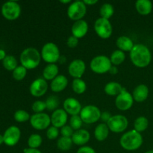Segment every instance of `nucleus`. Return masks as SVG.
<instances>
[{
    "mask_svg": "<svg viewBox=\"0 0 153 153\" xmlns=\"http://www.w3.org/2000/svg\"><path fill=\"white\" fill-rule=\"evenodd\" d=\"M130 58L134 65L143 68L149 65L152 59V55L146 46L143 44H136L130 52Z\"/></svg>",
    "mask_w": 153,
    "mask_h": 153,
    "instance_id": "f257e3e1",
    "label": "nucleus"
},
{
    "mask_svg": "<svg viewBox=\"0 0 153 153\" xmlns=\"http://www.w3.org/2000/svg\"><path fill=\"white\" fill-rule=\"evenodd\" d=\"M120 143L121 146L126 150H136L141 146L143 143V137L140 132L135 130H131L127 131L121 137Z\"/></svg>",
    "mask_w": 153,
    "mask_h": 153,
    "instance_id": "f03ea898",
    "label": "nucleus"
},
{
    "mask_svg": "<svg viewBox=\"0 0 153 153\" xmlns=\"http://www.w3.org/2000/svg\"><path fill=\"white\" fill-rule=\"evenodd\" d=\"M20 62L22 66L28 70L36 68L40 62V52L34 47L26 48L21 53Z\"/></svg>",
    "mask_w": 153,
    "mask_h": 153,
    "instance_id": "7ed1b4c3",
    "label": "nucleus"
},
{
    "mask_svg": "<svg viewBox=\"0 0 153 153\" xmlns=\"http://www.w3.org/2000/svg\"><path fill=\"white\" fill-rule=\"evenodd\" d=\"M111 60L105 55H99L91 60L90 66L92 71L98 74H103L109 71L111 67Z\"/></svg>",
    "mask_w": 153,
    "mask_h": 153,
    "instance_id": "20e7f679",
    "label": "nucleus"
},
{
    "mask_svg": "<svg viewBox=\"0 0 153 153\" xmlns=\"http://www.w3.org/2000/svg\"><path fill=\"white\" fill-rule=\"evenodd\" d=\"M41 57L46 62L49 64H55L60 58L59 49L55 43H46L42 48Z\"/></svg>",
    "mask_w": 153,
    "mask_h": 153,
    "instance_id": "39448f33",
    "label": "nucleus"
},
{
    "mask_svg": "<svg viewBox=\"0 0 153 153\" xmlns=\"http://www.w3.org/2000/svg\"><path fill=\"white\" fill-rule=\"evenodd\" d=\"M101 114V111L97 106L87 105L81 111L80 117L82 122L87 124H92L100 119Z\"/></svg>",
    "mask_w": 153,
    "mask_h": 153,
    "instance_id": "423d86ee",
    "label": "nucleus"
},
{
    "mask_svg": "<svg viewBox=\"0 0 153 153\" xmlns=\"http://www.w3.org/2000/svg\"><path fill=\"white\" fill-rule=\"evenodd\" d=\"M20 13V5L16 1H6L1 7V14L7 20H15L19 17Z\"/></svg>",
    "mask_w": 153,
    "mask_h": 153,
    "instance_id": "0eeeda50",
    "label": "nucleus"
},
{
    "mask_svg": "<svg viewBox=\"0 0 153 153\" xmlns=\"http://www.w3.org/2000/svg\"><path fill=\"white\" fill-rule=\"evenodd\" d=\"M87 11L86 4L83 1H76L70 4L67 9V15L72 20H80Z\"/></svg>",
    "mask_w": 153,
    "mask_h": 153,
    "instance_id": "6e6552de",
    "label": "nucleus"
},
{
    "mask_svg": "<svg viewBox=\"0 0 153 153\" xmlns=\"http://www.w3.org/2000/svg\"><path fill=\"white\" fill-rule=\"evenodd\" d=\"M94 29L97 35L102 39L109 38L113 31L110 21L102 17L96 20L95 24H94Z\"/></svg>",
    "mask_w": 153,
    "mask_h": 153,
    "instance_id": "1a4fd4ad",
    "label": "nucleus"
},
{
    "mask_svg": "<svg viewBox=\"0 0 153 153\" xmlns=\"http://www.w3.org/2000/svg\"><path fill=\"white\" fill-rule=\"evenodd\" d=\"M128 120L123 115H114L108 121L107 126L109 130L114 133L123 132L128 126Z\"/></svg>",
    "mask_w": 153,
    "mask_h": 153,
    "instance_id": "9d476101",
    "label": "nucleus"
},
{
    "mask_svg": "<svg viewBox=\"0 0 153 153\" xmlns=\"http://www.w3.org/2000/svg\"><path fill=\"white\" fill-rule=\"evenodd\" d=\"M134 99L125 88H123L122 91L115 100V105L117 108L120 111H127L131 108Z\"/></svg>",
    "mask_w": 153,
    "mask_h": 153,
    "instance_id": "9b49d317",
    "label": "nucleus"
},
{
    "mask_svg": "<svg viewBox=\"0 0 153 153\" xmlns=\"http://www.w3.org/2000/svg\"><path fill=\"white\" fill-rule=\"evenodd\" d=\"M31 126L37 130L46 129L51 123V117L45 113L34 114L30 118Z\"/></svg>",
    "mask_w": 153,
    "mask_h": 153,
    "instance_id": "f8f14e48",
    "label": "nucleus"
},
{
    "mask_svg": "<svg viewBox=\"0 0 153 153\" xmlns=\"http://www.w3.org/2000/svg\"><path fill=\"white\" fill-rule=\"evenodd\" d=\"M21 132L18 127L12 126L4 131L3 137H4V143L7 146H15L20 138Z\"/></svg>",
    "mask_w": 153,
    "mask_h": 153,
    "instance_id": "ddd939ff",
    "label": "nucleus"
},
{
    "mask_svg": "<svg viewBox=\"0 0 153 153\" xmlns=\"http://www.w3.org/2000/svg\"><path fill=\"white\" fill-rule=\"evenodd\" d=\"M48 90V84L44 79H35L31 84L29 88L30 93L33 97H40L44 95Z\"/></svg>",
    "mask_w": 153,
    "mask_h": 153,
    "instance_id": "4468645a",
    "label": "nucleus"
},
{
    "mask_svg": "<svg viewBox=\"0 0 153 153\" xmlns=\"http://www.w3.org/2000/svg\"><path fill=\"white\" fill-rule=\"evenodd\" d=\"M85 69H86L85 63L81 59H76L73 60L70 64L68 71L70 76L76 79H79L85 73Z\"/></svg>",
    "mask_w": 153,
    "mask_h": 153,
    "instance_id": "2eb2a0df",
    "label": "nucleus"
},
{
    "mask_svg": "<svg viewBox=\"0 0 153 153\" xmlns=\"http://www.w3.org/2000/svg\"><path fill=\"white\" fill-rule=\"evenodd\" d=\"M67 121V113L64 109H56L51 116V123L56 128H62Z\"/></svg>",
    "mask_w": 153,
    "mask_h": 153,
    "instance_id": "dca6fc26",
    "label": "nucleus"
},
{
    "mask_svg": "<svg viewBox=\"0 0 153 153\" xmlns=\"http://www.w3.org/2000/svg\"><path fill=\"white\" fill-rule=\"evenodd\" d=\"M82 109L80 102L76 99L68 98L64 102V110L72 116L80 114Z\"/></svg>",
    "mask_w": 153,
    "mask_h": 153,
    "instance_id": "f3484780",
    "label": "nucleus"
},
{
    "mask_svg": "<svg viewBox=\"0 0 153 153\" xmlns=\"http://www.w3.org/2000/svg\"><path fill=\"white\" fill-rule=\"evenodd\" d=\"M72 34L74 37L79 38H82L88 31V25L86 21L83 19L76 21L72 26Z\"/></svg>",
    "mask_w": 153,
    "mask_h": 153,
    "instance_id": "a211bd4d",
    "label": "nucleus"
},
{
    "mask_svg": "<svg viewBox=\"0 0 153 153\" xmlns=\"http://www.w3.org/2000/svg\"><path fill=\"white\" fill-rule=\"evenodd\" d=\"M67 85H68V80L67 77L63 75H59L51 82V90L55 93L61 92L67 88Z\"/></svg>",
    "mask_w": 153,
    "mask_h": 153,
    "instance_id": "6ab92c4d",
    "label": "nucleus"
},
{
    "mask_svg": "<svg viewBox=\"0 0 153 153\" xmlns=\"http://www.w3.org/2000/svg\"><path fill=\"white\" fill-rule=\"evenodd\" d=\"M90 137H91V136H90L89 132L87 130L79 129L73 133L71 138L73 143H75L76 145L82 146V145L85 144L89 141Z\"/></svg>",
    "mask_w": 153,
    "mask_h": 153,
    "instance_id": "aec40b11",
    "label": "nucleus"
},
{
    "mask_svg": "<svg viewBox=\"0 0 153 153\" xmlns=\"http://www.w3.org/2000/svg\"><path fill=\"white\" fill-rule=\"evenodd\" d=\"M149 88L145 85H140L134 88L133 91V99L138 102H142L147 99Z\"/></svg>",
    "mask_w": 153,
    "mask_h": 153,
    "instance_id": "412c9836",
    "label": "nucleus"
},
{
    "mask_svg": "<svg viewBox=\"0 0 153 153\" xmlns=\"http://www.w3.org/2000/svg\"><path fill=\"white\" fill-rule=\"evenodd\" d=\"M116 43L120 50L123 52H131L134 46L131 38L126 36H120L118 37Z\"/></svg>",
    "mask_w": 153,
    "mask_h": 153,
    "instance_id": "4be33fe9",
    "label": "nucleus"
},
{
    "mask_svg": "<svg viewBox=\"0 0 153 153\" xmlns=\"http://www.w3.org/2000/svg\"><path fill=\"white\" fill-rule=\"evenodd\" d=\"M135 7L140 14L147 15L152 11V4L149 0H137Z\"/></svg>",
    "mask_w": 153,
    "mask_h": 153,
    "instance_id": "5701e85b",
    "label": "nucleus"
},
{
    "mask_svg": "<svg viewBox=\"0 0 153 153\" xmlns=\"http://www.w3.org/2000/svg\"><path fill=\"white\" fill-rule=\"evenodd\" d=\"M109 134V128L105 123H100L96 127L94 135L99 141H103L108 137Z\"/></svg>",
    "mask_w": 153,
    "mask_h": 153,
    "instance_id": "b1692460",
    "label": "nucleus"
},
{
    "mask_svg": "<svg viewBox=\"0 0 153 153\" xmlns=\"http://www.w3.org/2000/svg\"><path fill=\"white\" fill-rule=\"evenodd\" d=\"M58 67L55 64H49L44 68L43 76L45 80H53L58 76Z\"/></svg>",
    "mask_w": 153,
    "mask_h": 153,
    "instance_id": "393cba45",
    "label": "nucleus"
},
{
    "mask_svg": "<svg viewBox=\"0 0 153 153\" xmlns=\"http://www.w3.org/2000/svg\"><path fill=\"white\" fill-rule=\"evenodd\" d=\"M122 85L118 82H111L105 86V92L109 96H118L123 90Z\"/></svg>",
    "mask_w": 153,
    "mask_h": 153,
    "instance_id": "a878e982",
    "label": "nucleus"
},
{
    "mask_svg": "<svg viewBox=\"0 0 153 153\" xmlns=\"http://www.w3.org/2000/svg\"><path fill=\"white\" fill-rule=\"evenodd\" d=\"M149 121L145 117H139L135 120L134 123V130L138 132H142L147 128Z\"/></svg>",
    "mask_w": 153,
    "mask_h": 153,
    "instance_id": "bb28decb",
    "label": "nucleus"
},
{
    "mask_svg": "<svg viewBox=\"0 0 153 153\" xmlns=\"http://www.w3.org/2000/svg\"><path fill=\"white\" fill-rule=\"evenodd\" d=\"M125 58L126 55L124 52L117 49V50H115L114 52H112L110 60L111 64H113L114 65H119L125 61Z\"/></svg>",
    "mask_w": 153,
    "mask_h": 153,
    "instance_id": "cd10ccee",
    "label": "nucleus"
},
{
    "mask_svg": "<svg viewBox=\"0 0 153 153\" xmlns=\"http://www.w3.org/2000/svg\"><path fill=\"white\" fill-rule=\"evenodd\" d=\"M72 88L73 91L77 94H82L85 92L87 89V85L85 82L81 79H75L73 81Z\"/></svg>",
    "mask_w": 153,
    "mask_h": 153,
    "instance_id": "c85d7f7f",
    "label": "nucleus"
},
{
    "mask_svg": "<svg viewBox=\"0 0 153 153\" xmlns=\"http://www.w3.org/2000/svg\"><path fill=\"white\" fill-rule=\"evenodd\" d=\"M114 9L113 5L109 3H105L100 7V13L102 18H104V19H108L114 14Z\"/></svg>",
    "mask_w": 153,
    "mask_h": 153,
    "instance_id": "c756f323",
    "label": "nucleus"
},
{
    "mask_svg": "<svg viewBox=\"0 0 153 153\" xmlns=\"http://www.w3.org/2000/svg\"><path fill=\"white\" fill-rule=\"evenodd\" d=\"M2 64L4 68L10 71H13L17 67V61L13 55H7L2 61Z\"/></svg>",
    "mask_w": 153,
    "mask_h": 153,
    "instance_id": "7c9ffc66",
    "label": "nucleus"
},
{
    "mask_svg": "<svg viewBox=\"0 0 153 153\" xmlns=\"http://www.w3.org/2000/svg\"><path fill=\"white\" fill-rule=\"evenodd\" d=\"M73 144V140L71 137H61L57 142V146L61 151H67L71 148Z\"/></svg>",
    "mask_w": 153,
    "mask_h": 153,
    "instance_id": "2f4dec72",
    "label": "nucleus"
},
{
    "mask_svg": "<svg viewBox=\"0 0 153 153\" xmlns=\"http://www.w3.org/2000/svg\"><path fill=\"white\" fill-rule=\"evenodd\" d=\"M42 137L40 134H33L28 140V145L31 149H37L41 145Z\"/></svg>",
    "mask_w": 153,
    "mask_h": 153,
    "instance_id": "473e14b6",
    "label": "nucleus"
},
{
    "mask_svg": "<svg viewBox=\"0 0 153 153\" xmlns=\"http://www.w3.org/2000/svg\"><path fill=\"white\" fill-rule=\"evenodd\" d=\"M26 68H25L23 66H17V67L13 71V77L15 80H22L26 76Z\"/></svg>",
    "mask_w": 153,
    "mask_h": 153,
    "instance_id": "72a5a7b5",
    "label": "nucleus"
},
{
    "mask_svg": "<svg viewBox=\"0 0 153 153\" xmlns=\"http://www.w3.org/2000/svg\"><path fill=\"white\" fill-rule=\"evenodd\" d=\"M14 119L18 123H25L30 119L29 114L24 110H18L14 114Z\"/></svg>",
    "mask_w": 153,
    "mask_h": 153,
    "instance_id": "f704fd0d",
    "label": "nucleus"
},
{
    "mask_svg": "<svg viewBox=\"0 0 153 153\" xmlns=\"http://www.w3.org/2000/svg\"><path fill=\"white\" fill-rule=\"evenodd\" d=\"M46 108L49 111H53L56 110L58 108V105H59V100L55 96H51V97H48L46 100Z\"/></svg>",
    "mask_w": 153,
    "mask_h": 153,
    "instance_id": "c9c22d12",
    "label": "nucleus"
},
{
    "mask_svg": "<svg viewBox=\"0 0 153 153\" xmlns=\"http://www.w3.org/2000/svg\"><path fill=\"white\" fill-rule=\"evenodd\" d=\"M70 127H71L73 129L76 130V131H77V130H79L82 125V118H81V117L79 116V115L72 116L71 118H70Z\"/></svg>",
    "mask_w": 153,
    "mask_h": 153,
    "instance_id": "e433bc0d",
    "label": "nucleus"
},
{
    "mask_svg": "<svg viewBox=\"0 0 153 153\" xmlns=\"http://www.w3.org/2000/svg\"><path fill=\"white\" fill-rule=\"evenodd\" d=\"M46 108V102L43 101H36L33 103L32 105V110L34 111L35 113H41L43 111H44Z\"/></svg>",
    "mask_w": 153,
    "mask_h": 153,
    "instance_id": "4c0bfd02",
    "label": "nucleus"
},
{
    "mask_svg": "<svg viewBox=\"0 0 153 153\" xmlns=\"http://www.w3.org/2000/svg\"><path fill=\"white\" fill-rule=\"evenodd\" d=\"M58 134H59V131H58V128L53 126L49 127L48 128L47 131H46V136L50 140H55V139H56L58 137Z\"/></svg>",
    "mask_w": 153,
    "mask_h": 153,
    "instance_id": "58836bf2",
    "label": "nucleus"
},
{
    "mask_svg": "<svg viewBox=\"0 0 153 153\" xmlns=\"http://www.w3.org/2000/svg\"><path fill=\"white\" fill-rule=\"evenodd\" d=\"M61 133L62 134V137H70L73 134V129L70 126H64L61 128Z\"/></svg>",
    "mask_w": 153,
    "mask_h": 153,
    "instance_id": "ea45409f",
    "label": "nucleus"
},
{
    "mask_svg": "<svg viewBox=\"0 0 153 153\" xmlns=\"http://www.w3.org/2000/svg\"><path fill=\"white\" fill-rule=\"evenodd\" d=\"M79 43V39L77 37H74L73 35L69 37V38L67 39V46L70 48H75Z\"/></svg>",
    "mask_w": 153,
    "mask_h": 153,
    "instance_id": "a19ab883",
    "label": "nucleus"
},
{
    "mask_svg": "<svg viewBox=\"0 0 153 153\" xmlns=\"http://www.w3.org/2000/svg\"><path fill=\"white\" fill-rule=\"evenodd\" d=\"M77 153H96L95 150L91 146H82L78 149Z\"/></svg>",
    "mask_w": 153,
    "mask_h": 153,
    "instance_id": "79ce46f5",
    "label": "nucleus"
},
{
    "mask_svg": "<svg viewBox=\"0 0 153 153\" xmlns=\"http://www.w3.org/2000/svg\"><path fill=\"white\" fill-rule=\"evenodd\" d=\"M111 117L112 116L111 115V114L109 113V112L104 111L101 114V117L100 118H101V120L103 121V122L108 123V121L111 119Z\"/></svg>",
    "mask_w": 153,
    "mask_h": 153,
    "instance_id": "37998d69",
    "label": "nucleus"
},
{
    "mask_svg": "<svg viewBox=\"0 0 153 153\" xmlns=\"http://www.w3.org/2000/svg\"><path fill=\"white\" fill-rule=\"evenodd\" d=\"M24 153H42V152L37 149H31V148H29V149H25V150H24Z\"/></svg>",
    "mask_w": 153,
    "mask_h": 153,
    "instance_id": "c03bdc74",
    "label": "nucleus"
},
{
    "mask_svg": "<svg viewBox=\"0 0 153 153\" xmlns=\"http://www.w3.org/2000/svg\"><path fill=\"white\" fill-rule=\"evenodd\" d=\"M108 72L111 73V74H112V75L117 74V73H118V69H117V67L116 66H111Z\"/></svg>",
    "mask_w": 153,
    "mask_h": 153,
    "instance_id": "a18cd8bd",
    "label": "nucleus"
},
{
    "mask_svg": "<svg viewBox=\"0 0 153 153\" xmlns=\"http://www.w3.org/2000/svg\"><path fill=\"white\" fill-rule=\"evenodd\" d=\"M83 2L85 3V4H89V5H92V4H97L98 2L97 0H84Z\"/></svg>",
    "mask_w": 153,
    "mask_h": 153,
    "instance_id": "49530a36",
    "label": "nucleus"
},
{
    "mask_svg": "<svg viewBox=\"0 0 153 153\" xmlns=\"http://www.w3.org/2000/svg\"><path fill=\"white\" fill-rule=\"evenodd\" d=\"M7 56L5 54V52H4L3 49H0V60H4V58Z\"/></svg>",
    "mask_w": 153,
    "mask_h": 153,
    "instance_id": "de8ad7c7",
    "label": "nucleus"
},
{
    "mask_svg": "<svg viewBox=\"0 0 153 153\" xmlns=\"http://www.w3.org/2000/svg\"><path fill=\"white\" fill-rule=\"evenodd\" d=\"M60 2L63 3V4H68V3L71 2V0H60Z\"/></svg>",
    "mask_w": 153,
    "mask_h": 153,
    "instance_id": "09e8293b",
    "label": "nucleus"
},
{
    "mask_svg": "<svg viewBox=\"0 0 153 153\" xmlns=\"http://www.w3.org/2000/svg\"><path fill=\"white\" fill-rule=\"evenodd\" d=\"M3 143H4V137H3V135L0 134V145L2 144Z\"/></svg>",
    "mask_w": 153,
    "mask_h": 153,
    "instance_id": "8fccbe9b",
    "label": "nucleus"
},
{
    "mask_svg": "<svg viewBox=\"0 0 153 153\" xmlns=\"http://www.w3.org/2000/svg\"><path fill=\"white\" fill-rule=\"evenodd\" d=\"M145 153H153V150H149L147 152H146Z\"/></svg>",
    "mask_w": 153,
    "mask_h": 153,
    "instance_id": "3c124183",
    "label": "nucleus"
}]
</instances>
